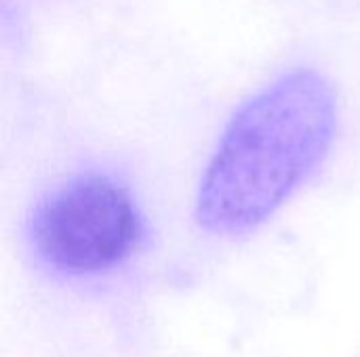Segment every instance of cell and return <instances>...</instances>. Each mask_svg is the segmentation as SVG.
I'll use <instances>...</instances> for the list:
<instances>
[{
  "instance_id": "6da1fadb",
  "label": "cell",
  "mask_w": 360,
  "mask_h": 357,
  "mask_svg": "<svg viewBox=\"0 0 360 357\" xmlns=\"http://www.w3.org/2000/svg\"><path fill=\"white\" fill-rule=\"evenodd\" d=\"M340 126L333 82L295 67L251 95L228 120L205 168L196 221L215 236L266 223L323 164Z\"/></svg>"
},
{
  "instance_id": "7a4b0ae2",
  "label": "cell",
  "mask_w": 360,
  "mask_h": 357,
  "mask_svg": "<svg viewBox=\"0 0 360 357\" xmlns=\"http://www.w3.org/2000/svg\"><path fill=\"white\" fill-rule=\"evenodd\" d=\"M27 231L46 265L84 276L127 261L143 240V217L124 183L105 173H80L36 204Z\"/></svg>"
}]
</instances>
